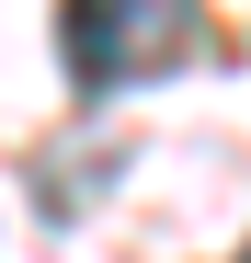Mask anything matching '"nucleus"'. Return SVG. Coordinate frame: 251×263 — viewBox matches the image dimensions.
<instances>
[{"label":"nucleus","mask_w":251,"mask_h":263,"mask_svg":"<svg viewBox=\"0 0 251 263\" xmlns=\"http://www.w3.org/2000/svg\"><path fill=\"white\" fill-rule=\"evenodd\" d=\"M57 46H69V69L92 92H114V80H149V69L194 58V12L183 0H69Z\"/></svg>","instance_id":"1"},{"label":"nucleus","mask_w":251,"mask_h":263,"mask_svg":"<svg viewBox=\"0 0 251 263\" xmlns=\"http://www.w3.org/2000/svg\"><path fill=\"white\" fill-rule=\"evenodd\" d=\"M240 263H251V252H240Z\"/></svg>","instance_id":"2"}]
</instances>
